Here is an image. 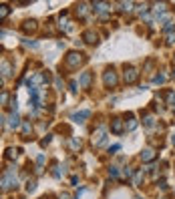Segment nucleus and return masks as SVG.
<instances>
[{
    "label": "nucleus",
    "instance_id": "nucleus-10",
    "mask_svg": "<svg viewBox=\"0 0 175 199\" xmlns=\"http://www.w3.org/2000/svg\"><path fill=\"white\" fill-rule=\"evenodd\" d=\"M89 117H91V111H81V113H75L71 119L75 123H85V119H89Z\"/></svg>",
    "mask_w": 175,
    "mask_h": 199
},
{
    "label": "nucleus",
    "instance_id": "nucleus-20",
    "mask_svg": "<svg viewBox=\"0 0 175 199\" xmlns=\"http://www.w3.org/2000/svg\"><path fill=\"white\" fill-rule=\"evenodd\" d=\"M8 101H10V95H8L6 91H2V93H0V105H6Z\"/></svg>",
    "mask_w": 175,
    "mask_h": 199
},
{
    "label": "nucleus",
    "instance_id": "nucleus-1",
    "mask_svg": "<svg viewBox=\"0 0 175 199\" xmlns=\"http://www.w3.org/2000/svg\"><path fill=\"white\" fill-rule=\"evenodd\" d=\"M16 183H18V179H16V167H10L4 173V177L0 179V189L2 191H10V189H16Z\"/></svg>",
    "mask_w": 175,
    "mask_h": 199
},
{
    "label": "nucleus",
    "instance_id": "nucleus-16",
    "mask_svg": "<svg viewBox=\"0 0 175 199\" xmlns=\"http://www.w3.org/2000/svg\"><path fill=\"white\" fill-rule=\"evenodd\" d=\"M87 12H89V4H85V2H81V4H76V14L83 18V16H87Z\"/></svg>",
    "mask_w": 175,
    "mask_h": 199
},
{
    "label": "nucleus",
    "instance_id": "nucleus-14",
    "mask_svg": "<svg viewBox=\"0 0 175 199\" xmlns=\"http://www.w3.org/2000/svg\"><path fill=\"white\" fill-rule=\"evenodd\" d=\"M91 6L95 12H101V14H105V10H109V4H105V2H93Z\"/></svg>",
    "mask_w": 175,
    "mask_h": 199
},
{
    "label": "nucleus",
    "instance_id": "nucleus-24",
    "mask_svg": "<svg viewBox=\"0 0 175 199\" xmlns=\"http://www.w3.org/2000/svg\"><path fill=\"white\" fill-rule=\"evenodd\" d=\"M167 103H169V105H175V91L167 93Z\"/></svg>",
    "mask_w": 175,
    "mask_h": 199
},
{
    "label": "nucleus",
    "instance_id": "nucleus-22",
    "mask_svg": "<svg viewBox=\"0 0 175 199\" xmlns=\"http://www.w3.org/2000/svg\"><path fill=\"white\" fill-rule=\"evenodd\" d=\"M165 80H167V77H165V75H157V77L153 79V83H157V84H163Z\"/></svg>",
    "mask_w": 175,
    "mask_h": 199
},
{
    "label": "nucleus",
    "instance_id": "nucleus-35",
    "mask_svg": "<svg viewBox=\"0 0 175 199\" xmlns=\"http://www.w3.org/2000/svg\"><path fill=\"white\" fill-rule=\"evenodd\" d=\"M36 163H38V165H42V163H44V155H38V159H36Z\"/></svg>",
    "mask_w": 175,
    "mask_h": 199
},
{
    "label": "nucleus",
    "instance_id": "nucleus-28",
    "mask_svg": "<svg viewBox=\"0 0 175 199\" xmlns=\"http://www.w3.org/2000/svg\"><path fill=\"white\" fill-rule=\"evenodd\" d=\"M10 109H12V113H16V109H18V103H16V97H14V99H10Z\"/></svg>",
    "mask_w": 175,
    "mask_h": 199
},
{
    "label": "nucleus",
    "instance_id": "nucleus-13",
    "mask_svg": "<svg viewBox=\"0 0 175 199\" xmlns=\"http://www.w3.org/2000/svg\"><path fill=\"white\" fill-rule=\"evenodd\" d=\"M155 159V151L153 149H143L141 151V161H153Z\"/></svg>",
    "mask_w": 175,
    "mask_h": 199
},
{
    "label": "nucleus",
    "instance_id": "nucleus-17",
    "mask_svg": "<svg viewBox=\"0 0 175 199\" xmlns=\"http://www.w3.org/2000/svg\"><path fill=\"white\" fill-rule=\"evenodd\" d=\"M32 133V125H30V121H22V135H24V139H28V135Z\"/></svg>",
    "mask_w": 175,
    "mask_h": 199
},
{
    "label": "nucleus",
    "instance_id": "nucleus-39",
    "mask_svg": "<svg viewBox=\"0 0 175 199\" xmlns=\"http://www.w3.org/2000/svg\"><path fill=\"white\" fill-rule=\"evenodd\" d=\"M173 77H175V69H173Z\"/></svg>",
    "mask_w": 175,
    "mask_h": 199
},
{
    "label": "nucleus",
    "instance_id": "nucleus-29",
    "mask_svg": "<svg viewBox=\"0 0 175 199\" xmlns=\"http://www.w3.org/2000/svg\"><path fill=\"white\" fill-rule=\"evenodd\" d=\"M53 175L54 177H61V167H58V165H53Z\"/></svg>",
    "mask_w": 175,
    "mask_h": 199
},
{
    "label": "nucleus",
    "instance_id": "nucleus-38",
    "mask_svg": "<svg viewBox=\"0 0 175 199\" xmlns=\"http://www.w3.org/2000/svg\"><path fill=\"white\" fill-rule=\"evenodd\" d=\"M0 87H2V77H0Z\"/></svg>",
    "mask_w": 175,
    "mask_h": 199
},
{
    "label": "nucleus",
    "instance_id": "nucleus-33",
    "mask_svg": "<svg viewBox=\"0 0 175 199\" xmlns=\"http://www.w3.org/2000/svg\"><path fill=\"white\" fill-rule=\"evenodd\" d=\"M119 149H121V145H113V147L109 149V153H115V151H119Z\"/></svg>",
    "mask_w": 175,
    "mask_h": 199
},
{
    "label": "nucleus",
    "instance_id": "nucleus-2",
    "mask_svg": "<svg viewBox=\"0 0 175 199\" xmlns=\"http://www.w3.org/2000/svg\"><path fill=\"white\" fill-rule=\"evenodd\" d=\"M85 58H83V54L81 52H76V50H72V52L67 54V66H71V69H76V66L83 62Z\"/></svg>",
    "mask_w": 175,
    "mask_h": 199
},
{
    "label": "nucleus",
    "instance_id": "nucleus-31",
    "mask_svg": "<svg viewBox=\"0 0 175 199\" xmlns=\"http://www.w3.org/2000/svg\"><path fill=\"white\" fill-rule=\"evenodd\" d=\"M123 173H125V177H131V175H133V169H131V167H125V171H123Z\"/></svg>",
    "mask_w": 175,
    "mask_h": 199
},
{
    "label": "nucleus",
    "instance_id": "nucleus-26",
    "mask_svg": "<svg viewBox=\"0 0 175 199\" xmlns=\"http://www.w3.org/2000/svg\"><path fill=\"white\" fill-rule=\"evenodd\" d=\"M16 155H18V153H16L14 149H8V151H6V157H8V159H16Z\"/></svg>",
    "mask_w": 175,
    "mask_h": 199
},
{
    "label": "nucleus",
    "instance_id": "nucleus-36",
    "mask_svg": "<svg viewBox=\"0 0 175 199\" xmlns=\"http://www.w3.org/2000/svg\"><path fill=\"white\" fill-rule=\"evenodd\" d=\"M61 199H71V195L69 193H61Z\"/></svg>",
    "mask_w": 175,
    "mask_h": 199
},
{
    "label": "nucleus",
    "instance_id": "nucleus-40",
    "mask_svg": "<svg viewBox=\"0 0 175 199\" xmlns=\"http://www.w3.org/2000/svg\"><path fill=\"white\" fill-rule=\"evenodd\" d=\"M173 145H175V137H173Z\"/></svg>",
    "mask_w": 175,
    "mask_h": 199
},
{
    "label": "nucleus",
    "instance_id": "nucleus-15",
    "mask_svg": "<svg viewBox=\"0 0 175 199\" xmlns=\"http://www.w3.org/2000/svg\"><path fill=\"white\" fill-rule=\"evenodd\" d=\"M22 30L24 32H35L36 30V20H26V22L22 24Z\"/></svg>",
    "mask_w": 175,
    "mask_h": 199
},
{
    "label": "nucleus",
    "instance_id": "nucleus-19",
    "mask_svg": "<svg viewBox=\"0 0 175 199\" xmlns=\"http://www.w3.org/2000/svg\"><path fill=\"white\" fill-rule=\"evenodd\" d=\"M8 14H10V6L8 4H0V20H4Z\"/></svg>",
    "mask_w": 175,
    "mask_h": 199
},
{
    "label": "nucleus",
    "instance_id": "nucleus-3",
    "mask_svg": "<svg viewBox=\"0 0 175 199\" xmlns=\"http://www.w3.org/2000/svg\"><path fill=\"white\" fill-rule=\"evenodd\" d=\"M137 79H139V70L135 66H125V83L133 84V83H137Z\"/></svg>",
    "mask_w": 175,
    "mask_h": 199
},
{
    "label": "nucleus",
    "instance_id": "nucleus-4",
    "mask_svg": "<svg viewBox=\"0 0 175 199\" xmlns=\"http://www.w3.org/2000/svg\"><path fill=\"white\" fill-rule=\"evenodd\" d=\"M58 28H61V30H65V32H71L72 30V22L69 20V14H67V12H62L61 14V18H58Z\"/></svg>",
    "mask_w": 175,
    "mask_h": 199
},
{
    "label": "nucleus",
    "instance_id": "nucleus-5",
    "mask_svg": "<svg viewBox=\"0 0 175 199\" xmlns=\"http://www.w3.org/2000/svg\"><path fill=\"white\" fill-rule=\"evenodd\" d=\"M103 80H105V84H107V87H115V84L119 83V79H117V73H115L113 69H111V70H107V73H105Z\"/></svg>",
    "mask_w": 175,
    "mask_h": 199
},
{
    "label": "nucleus",
    "instance_id": "nucleus-7",
    "mask_svg": "<svg viewBox=\"0 0 175 199\" xmlns=\"http://www.w3.org/2000/svg\"><path fill=\"white\" fill-rule=\"evenodd\" d=\"M123 129H125V125H123V119H119V117H117V119H113V121H111V131H113V133H123Z\"/></svg>",
    "mask_w": 175,
    "mask_h": 199
},
{
    "label": "nucleus",
    "instance_id": "nucleus-8",
    "mask_svg": "<svg viewBox=\"0 0 175 199\" xmlns=\"http://www.w3.org/2000/svg\"><path fill=\"white\" fill-rule=\"evenodd\" d=\"M83 38L89 42V44H97V42H99V34H97L95 30H87L83 34Z\"/></svg>",
    "mask_w": 175,
    "mask_h": 199
},
{
    "label": "nucleus",
    "instance_id": "nucleus-23",
    "mask_svg": "<svg viewBox=\"0 0 175 199\" xmlns=\"http://www.w3.org/2000/svg\"><path fill=\"white\" fill-rule=\"evenodd\" d=\"M35 189H36V181L30 179V181L26 183V191H35Z\"/></svg>",
    "mask_w": 175,
    "mask_h": 199
},
{
    "label": "nucleus",
    "instance_id": "nucleus-34",
    "mask_svg": "<svg viewBox=\"0 0 175 199\" xmlns=\"http://www.w3.org/2000/svg\"><path fill=\"white\" fill-rule=\"evenodd\" d=\"M167 42H169V44H173V42H175V32H171V34H169V40H167Z\"/></svg>",
    "mask_w": 175,
    "mask_h": 199
},
{
    "label": "nucleus",
    "instance_id": "nucleus-12",
    "mask_svg": "<svg viewBox=\"0 0 175 199\" xmlns=\"http://www.w3.org/2000/svg\"><path fill=\"white\" fill-rule=\"evenodd\" d=\"M91 80H93V73H91V70H87V73L81 75V84H83L85 88L91 87Z\"/></svg>",
    "mask_w": 175,
    "mask_h": 199
},
{
    "label": "nucleus",
    "instance_id": "nucleus-6",
    "mask_svg": "<svg viewBox=\"0 0 175 199\" xmlns=\"http://www.w3.org/2000/svg\"><path fill=\"white\" fill-rule=\"evenodd\" d=\"M93 141H95V145H103L107 141V131L101 127V129H97V133L93 135Z\"/></svg>",
    "mask_w": 175,
    "mask_h": 199
},
{
    "label": "nucleus",
    "instance_id": "nucleus-27",
    "mask_svg": "<svg viewBox=\"0 0 175 199\" xmlns=\"http://www.w3.org/2000/svg\"><path fill=\"white\" fill-rule=\"evenodd\" d=\"M109 175L113 177V179H115V177H119V169H117V167H111V169H109Z\"/></svg>",
    "mask_w": 175,
    "mask_h": 199
},
{
    "label": "nucleus",
    "instance_id": "nucleus-41",
    "mask_svg": "<svg viewBox=\"0 0 175 199\" xmlns=\"http://www.w3.org/2000/svg\"><path fill=\"white\" fill-rule=\"evenodd\" d=\"M42 199H46V197H42Z\"/></svg>",
    "mask_w": 175,
    "mask_h": 199
},
{
    "label": "nucleus",
    "instance_id": "nucleus-25",
    "mask_svg": "<svg viewBox=\"0 0 175 199\" xmlns=\"http://www.w3.org/2000/svg\"><path fill=\"white\" fill-rule=\"evenodd\" d=\"M135 127H137V121H135V119H129V123H127V129H129V131H133Z\"/></svg>",
    "mask_w": 175,
    "mask_h": 199
},
{
    "label": "nucleus",
    "instance_id": "nucleus-21",
    "mask_svg": "<svg viewBox=\"0 0 175 199\" xmlns=\"http://www.w3.org/2000/svg\"><path fill=\"white\" fill-rule=\"evenodd\" d=\"M119 6H121V10H123V12H129V10H131V6H133V2H121Z\"/></svg>",
    "mask_w": 175,
    "mask_h": 199
},
{
    "label": "nucleus",
    "instance_id": "nucleus-32",
    "mask_svg": "<svg viewBox=\"0 0 175 199\" xmlns=\"http://www.w3.org/2000/svg\"><path fill=\"white\" fill-rule=\"evenodd\" d=\"M48 143H50V135H46V139H42L40 145H48Z\"/></svg>",
    "mask_w": 175,
    "mask_h": 199
},
{
    "label": "nucleus",
    "instance_id": "nucleus-18",
    "mask_svg": "<svg viewBox=\"0 0 175 199\" xmlns=\"http://www.w3.org/2000/svg\"><path fill=\"white\" fill-rule=\"evenodd\" d=\"M69 147H71V151H79L81 147H83V143H81V139H71Z\"/></svg>",
    "mask_w": 175,
    "mask_h": 199
},
{
    "label": "nucleus",
    "instance_id": "nucleus-37",
    "mask_svg": "<svg viewBox=\"0 0 175 199\" xmlns=\"http://www.w3.org/2000/svg\"><path fill=\"white\" fill-rule=\"evenodd\" d=\"M2 125H4V117L0 115V127H2Z\"/></svg>",
    "mask_w": 175,
    "mask_h": 199
},
{
    "label": "nucleus",
    "instance_id": "nucleus-11",
    "mask_svg": "<svg viewBox=\"0 0 175 199\" xmlns=\"http://www.w3.org/2000/svg\"><path fill=\"white\" fill-rule=\"evenodd\" d=\"M20 125H22V123H20V117L16 115V113H12V115L8 117V127H10V129H18Z\"/></svg>",
    "mask_w": 175,
    "mask_h": 199
},
{
    "label": "nucleus",
    "instance_id": "nucleus-30",
    "mask_svg": "<svg viewBox=\"0 0 175 199\" xmlns=\"http://www.w3.org/2000/svg\"><path fill=\"white\" fill-rule=\"evenodd\" d=\"M143 123H145L147 127H151V125H153V117H151V115H147V117L143 119Z\"/></svg>",
    "mask_w": 175,
    "mask_h": 199
},
{
    "label": "nucleus",
    "instance_id": "nucleus-9",
    "mask_svg": "<svg viewBox=\"0 0 175 199\" xmlns=\"http://www.w3.org/2000/svg\"><path fill=\"white\" fill-rule=\"evenodd\" d=\"M0 73H2L4 77H12V73H14V70H12V65L8 61H2L0 62Z\"/></svg>",
    "mask_w": 175,
    "mask_h": 199
}]
</instances>
